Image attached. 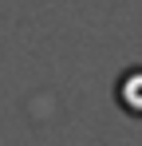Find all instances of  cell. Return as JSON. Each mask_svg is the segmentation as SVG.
<instances>
[{
	"label": "cell",
	"mask_w": 142,
	"mask_h": 146,
	"mask_svg": "<svg viewBox=\"0 0 142 146\" xmlns=\"http://www.w3.org/2000/svg\"><path fill=\"white\" fill-rule=\"evenodd\" d=\"M118 103H122L130 115L142 119V67H134V71H126L118 79Z\"/></svg>",
	"instance_id": "cell-1"
}]
</instances>
